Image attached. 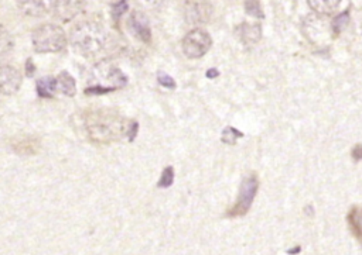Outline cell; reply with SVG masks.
Segmentation results:
<instances>
[{
  "instance_id": "obj_6",
  "label": "cell",
  "mask_w": 362,
  "mask_h": 255,
  "mask_svg": "<svg viewBox=\"0 0 362 255\" xmlns=\"http://www.w3.org/2000/svg\"><path fill=\"white\" fill-rule=\"evenodd\" d=\"M257 191H258V179L255 177L245 178V181L243 182V186H240L238 203L232 210L233 212L232 214H245L255 199Z\"/></svg>"
},
{
  "instance_id": "obj_14",
  "label": "cell",
  "mask_w": 362,
  "mask_h": 255,
  "mask_svg": "<svg viewBox=\"0 0 362 255\" xmlns=\"http://www.w3.org/2000/svg\"><path fill=\"white\" fill-rule=\"evenodd\" d=\"M57 90V78H43L37 82V92L43 97H51Z\"/></svg>"
},
{
  "instance_id": "obj_8",
  "label": "cell",
  "mask_w": 362,
  "mask_h": 255,
  "mask_svg": "<svg viewBox=\"0 0 362 255\" xmlns=\"http://www.w3.org/2000/svg\"><path fill=\"white\" fill-rule=\"evenodd\" d=\"M186 16L191 25H204L211 19L212 6L207 0H188Z\"/></svg>"
},
{
  "instance_id": "obj_5",
  "label": "cell",
  "mask_w": 362,
  "mask_h": 255,
  "mask_svg": "<svg viewBox=\"0 0 362 255\" xmlns=\"http://www.w3.org/2000/svg\"><path fill=\"white\" fill-rule=\"evenodd\" d=\"M85 5L86 0H54L53 12L58 20L68 23L84 12Z\"/></svg>"
},
{
  "instance_id": "obj_19",
  "label": "cell",
  "mask_w": 362,
  "mask_h": 255,
  "mask_svg": "<svg viewBox=\"0 0 362 255\" xmlns=\"http://www.w3.org/2000/svg\"><path fill=\"white\" fill-rule=\"evenodd\" d=\"M347 25H348V12L340 15V16L332 22V30H334L335 33H340Z\"/></svg>"
},
{
  "instance_id": "obj_18",
  "label": "cell",
  "mask_w": 362,
  "mask_h": 255,
  "mask_svg": "<svg viewBox=\"0 0 362 255\" xmlns=\"http://www.w3.org/2000/svg\"><path fill=\"white\" fill-rule=\"evenodd\" d=\"M173 179H174V171L172 167H167L162 175V179L159 182V186L160 188H169L172 184H173Z\"/></svg>"
},
{
  "instance_id": "obj_23",
  "label": "cell",
  "mask_w": 362,
  "mask_h": 255,
  "mask_svg": "<svg viewBox=\"0 0 362 255\" xmlns=\"http://www.w3.org/2000/svg\"><path fill=\"white\" fill-rule=\"evenodd\" d=\"M207 75H208V78H215V76L218 75V71L211 69V71H208V72H207Z\"/></svg>"
},
{
  "instance_id": "obj_9",
  "label": "cell",
  "mask_w": 362,
  "mask_h": 255,
  "mask_svg": "<svg viewBox=\"0 0 362 255\" xmlns=\"http://www.w3.org/2000/svg\"><path fill=\"white\" fill-rule=\"evenodd\" d=\"M54 0H18V6L25 16L43 18L53 11Z\"/></svg>"
},
{
  "instance_id": "obj_7",
  "label": "cell",
  "mask_w": 362,
  "mask_h": 255,
  "mask_svg": "<svg viewBox=\"0 0 362 255\" xmlns=\"http://www.w3.org/2000/svg\"><path fill=\"white\" fill-rule=\"evenodd\" d=\"M22 74L16 68L11 65L0 67V95L11 96L18 93L22 86Z\"/></svg>"
},
{
  "instance_id": "obj_4",
  "label": "cell",
  "mask_w": 362,
  "mask_h": 255,
  "mask_svg": "<svg viewBox=\"0 0 362 255\" xmlns=\"http://www.w3.org/2000/svg\"><path fill=\"white\" fill-rule=\"evenodd\" d=\"M212 46L209 34L201 29L191 30L183 40V53L187 58L197 60L204 57Z\"/></svg>"
},
{
  "instance_id": "obj_22",
  "label": "cell",
  "mask_w": 362,
  "mask_h": 255,
  "mask_svg": "<svg viewBox=\"0 0 362 255\" xmlns=\"http://www.w3.org/2000/svg\"><path fill=\"white\" fill-rule=\"evenodd\" d=\"M354 156H355V158H361V157H362V147H361V146L355 147V150H354Z\"/></svg>"
},
{
  "instance_id": "obj_15",
  "label": "cell",
  "mask_w": 362,
  "mask_h": 255,
  "mask_svg": "<svg viewBox=\"0 0 362 255\" xmlns=\"http://www.w3.org/2000/svg\"><path fill=\"white\" fill-rule=\"evenodd\" d=\"M13 46H15V41H13V37L11 36V33L6 29L0 27V55L9 54L13 48Z\"/></svg>"
},
{
  "instance_id": "obj_10",
  "label": "cell",
  "mask_w": 362,
  "mask_h": 255,
  "mask_svg": "<svg viewBox=\"0 0 362 255\" xmlns=\"http://www.w3.org/2000/svg\"><path fill=\"white\" fill-rule=\"evenodd\" d=\"M129 29L132 33L143 43H150L152 40V32H150V23L145 13L142 12H134L129 19Z\"/></svg>"
},
{
  "instance_id": "obj_13",
  "label": "cell",
  "mask_w": 362,
  "mask_h": 255,
  "mask_svg": "<svg viewBox=\"0 0 362 255\" xmlns=\"http://www.w3.org/2000/svg\"><path fill=\"white\" fill-rule=\"evenodd\" d=\"M57 90L64 93L65 96L75 95V81L68 72H63L57 78Z\"/></svg>"
},
{
  "instance_id": "obj_20",
  "label": "cell",
  "mask_w": 362,
  "mask_h": 255,
  "mask_svg": "<svg viewBox=\"0 0 362 255\" xmlns=\"http://www.w3.org/2000/svg\"><path fill=\"white\" fill-rule=\"evenodd\" d=\"M157 78H159V83L163 85L164 88H169V89H174L176 88V81L172 76H169L167 74L159 72Z\"/></svg>"
},
{
  "instance_id": "obj_16",
  "label": "cell",
  "mask_w": 362,
  "mask_h": 255,
  "mask_svg": "<svg viewBox=\"0 0 362 255\" xmlns=\"http://www.w3.org/2000/svg\"><path fill=\"white\" fill-rule=\"evenodd\" d=\"M245 8H247V13L254 16V18H264V13H262V6H261V2L259 0H247L245 2Z\"/></svg>"
},
{
  "instance_id": "obj_12",
  "label": "cell",
  "mask_w": 362,
  "mask_h": 255,
  "mask_svg": "<svg viewBox=\"0 0 362 255\" xmlns=\"http://www.w3.org/2000/svg\"><path fill=\"white\" fill-rule=\"evenodd\" d=\"M307 4L317 15H331L341 5V0H307Z\"/></svg>"
},
{
  "instance_id": "obj_11",
  "label": "cell",
  "mask_w": 362,
  "mask_h": 255,
  "mask_svg": "<svg viewBox=\"0 0 362 255\" xmlns=\"http://www.w3.org/2000/svg\"><path fill=\"white\" fill-rule=\"evenodd\" d=\"M239 36L245 44H257L262 37V29L259 25L244 23L239 27Z\"/></svg>"
},
{
  "instance_id": "obj_21",
  "label": "cell",
  "mask_w": 362,
  "mask_h": 255,
  "mask_svg": "<svg viewBox=\"0 0 362 255\" xmlns=\"http://www.w3.org/2000/svg\"><path fill=\"white\" fill-rule=\"evenodd\" d=\"M128 9V5H127V0H117V2L113 5V18L117 19L120 18V15H122L125 11Z\"/></svg>"
},
{
  "instance_id": "obj_17",
  "label": "cell",
  "mask_w": 362,
  "mask_h": 255,
  "mask_svg": "<svg viewBox=\"0 0 362 255\" xmlns=\"http://www.w3.org/2000/svg\"><path fill=\"white\" fill-rule=\"evenodd\" d=\"M243 136H244V135L240 133V132L232 129V127H228V129H225L224 133H222V142L226 143V144H235L236 139H238V137H243Z\"/></svg>"
},
{
  "instance_id": "obj_1",
  "label": "cell",
  "mask_w": 362,
  "mask_h": 255,
  "mask_svg": "<svg viewBox=\"0 0 362 255\" xmlns=\"http://www.w3.org/2000/svg\"><path fill=\"white\" fill-rule=\"evenodd\" d=\"M85 129L92 142L109 144L129 136L134 140L138 132V123L125 120L115 113L95 111L85 118Z\"/></svg>"
},
{
  "instance_id": "obj_2",
  "label": "cell",
  "mask_w": 362,
  "mask_h": 255,
  "mask_svg": "<svg viewBox=\"0 0 362 255\" xmlns=\"http://www.w3.org/2000/svg\"><path fill=\"white\" fill-rule=\"evenodd\" d=\"M106 43L108 33L105 27L95 20H84L71 32V46L84 57H93L99 54L106 47Z\"/></svg>"
},
{
  "instance_id": "obj_3",
  "label": "cell",
  "mask_w": 362,
  "mask_h": 255,
  "mask_svg": "<svg viewBox=\"0 0 362 255\" xmlns=\"http://www.w3.org/2000/svg\"><path fill=\"white\" fill-rule=\"evenodd\" d=\"M33 47L40 54L60 53L67 46L64 30L56 25H43L33 32Z\"/></svg>"
}]
</instances>
